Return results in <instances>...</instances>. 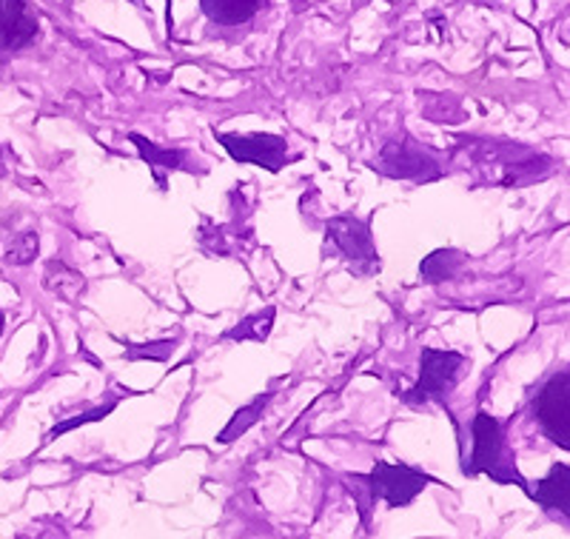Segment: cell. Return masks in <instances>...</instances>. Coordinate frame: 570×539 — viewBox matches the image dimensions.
Returning <instances> with one entry per match:
<instances>
[{
	"label": "cell",
	"instance_id": "1",
	"mask_svg": "<svg viewBox=\"0 0 570 539\" xmlns=\"http://www.w3.org/2000/svg\"><path fill=\"white\" fill-rule=\"evenodd\" d=\"M465 474H488L497 482H517L519 488H528L513 465L505 431L491 414H476L473 420V457L465 462Z\"/></svg>",
	"mask_w": 570,
	"mask_h": 539
},
{
	"label": "cell",
	"instance_id": "2",
	"mask_svg": "<svg viewBox=\"0 0 570 539\" xmlns=\"http://www.w3.org/2000/svg\"><path fill=\"white\" fill-rule=\"evenodd\" d=\"M533 414L559 449L570 451V378L568 371L553 374L533 396Z\"/></svg>",
	"mask_w": 570,
	"mask_h": 539
},
{
	"label": "cell",
	"instance_id": "3",
	"mask_svg": "<svg viewBox=\"0 0 570 539\" xmlns=\"http://www.w3.org/2000/svg\"><path fill=\"white\" fill-rule=\"evenodd\" d=\"M368 491L374 500H385L391 508H402L414 502L422 494V488L431 482V477L416 471L411 465H391V462H380V465L365 477Z\"/></svg>",
	"mask_w": 570,
	"mask_h": 539
},
{
	"label": "cell",
	"instance_id": "4",
	"mask_svg": "<svg viewBox=\"0 0 570 539\" xmlns=\"http://www.w3.org/2000/svg\"><path fill=\"white\" fill-rule=\"evenodd\" d=\"M328 243L360 274H374L380 268L374 241H371V228L363 220H356V217H337V220H331Z\"/></svg>",
	"mask_w": 570,
	"mask_h": 539
},
{
	"label": "cell",
	"instance_id": "5",
	"mask_svg": "<svg viewBox=\"0 0 570 539\" xmlns=\"http://www.w3.org/2000/svg\"><path fill=\"white\" fill-rule=\"evenodd\" d=\"M237 163H254L268 171H279L285 163V137L279 135H217Z\"/></svg>",
	"mask_w": 570,
	"mask_h": 539
},
{
	"label": "cell",
	"instance_id": "6",
	"mask_svg": "<svg viewBox=\"0 0 570 539\" xmlns=\"http://www.w3.org/2000/svg\"><path fill=\"white\" fill-rule=\"evenodd\" d=\"M465 365V357L456 351H422L420 383H416V396L422 400H442L448 391L456 385L460 369Z\"/></svg>",
	"mask_w": 570,
	"mask_h": 539
},
{
	"label": "cell",
	"instance_id": "7",
	"mask_svg": "<svg viewBox=\"0 0 570 539\" xmlns=\"http://www.w3.org/2000/svg\"><path fill=\"white\" fill-rule=\"evenodd\" d=\"M380 171L389 177H409V180H434L440 175L436 163L414 149V144H389L380 157Z\"/></svg>",
	"mask_w": 570,
	"mask_h": 539
},
{
	"label": "cell",
	"instance_id": "8",
	"mask_svg": "<svg viewBox=\"0 0 570 539\" xmlns=\"http://www.w3.org/2000/svg\"><path fill=\"white\" fill-rule=\"evenodd\" d=\"M38 35V20L27 12L23 0H0V46L20 49Z\"/></svg>",
	"mask_w": 570,
	"mask_h": 539
},
{
	"label": "cell",
	"instance_id": "9",
	"mask_svg": "<svg viewBox=\"0 0 570 539\" xmlns=\"http://www.w3.org/2000/svg\"><path fill=\"white\" fill-rule=\"evenodd\" d=\"M533 500L544 508V511H559L562 517L570 513V468L564 462L551 468V474L537 482L531 491Z\"/></svg>",
	"mask_w": 570,
	"mask_h": 539
},
{
	"label": "cell",
	"instance_id": "10",
	"mask_svg": "<svg viewBox=\"0 0 570 539\" xmlns=\"http://www.w3.org/2000/svg\"><path fill=\"white\" fill-rule=\"evenodd\" d=\"M266 0H200L203 12L212 20L223 23V27H237V23H246L254 14L263 9Z\"/></svg>",
	"mask_w": 570,
	"mask_h": 539
},
{
	"label": "cell",
	"instance_id": "11",
	"mask_svg": "<svg viewBox=\"0 0 570 539\" xmlns=\"http://www.w3.org/2000/svg\"><path fill=\"white\" fill-rule=\"evenodd\" d=\"M43 283L49 292L60 294V297H66V300H75L86 288V280L80 277L78 272H71L69 266H63V263H55V261L46 266Z\"/></svg>",
	"mask_w": 570,
	"mask_h": 539
},
{
	"label": "cell",
	"instance_id": "12",
	"mask_svg": "<svg viewBox=\"0 0 570 539\" xmlns=\"http://www.w3.org/2000/svg\"><path fill=\"white\" fill-rule=\"evenodd\" d=\"M462 263V254L456 248H440V252L428 254L422 261V277L428 283H440V280L451 277L456 272V266Z\"/></svg>",
	"mask_w": 570,
	"mask_h": 539
},
{
	"label": "cell",
	"instance_id": "13",
	"mask_svg": "<svg viewBox=\"0 0 570 539\" xmlns=\"http://www.w3.org/2000/svg\"><path fill=\"white\" fill-rule=\"evenodd\" d=\"M268 403H272V394L257 396V400H254L252 405H246V409H243L240 414H234V420L226 425V431H223V434L217 437V440H220V442H232V440H237V437H240V434H246V431L252 429L254 423H257L259 414L266 411Z\"/></svg>",
	"mask_w": 570,
	"mask_h": 539
},
{
	"label": "cell",
	"instance_id": "14",
	"mask_svg": "<svg viewBox=\"0 0 570 539\" xmlns=\"http://www.w3.org/2000/svg\"><path fill=\"white\" fill-rule=\"evenodd\" d=\"M131 144L140 149L142 160L155 166V175H157V180H160V183H163L160 166H171V169H180V166H183V151H160L155 144H146L140 135H131Z\"/></svg>",
	"mask_w": 570,
	"mask_h": 539
},
{
	"label": "cell",
	"instance_id": "15",
	"mask_svg": "<svg viewBox=\"0 0 570 539\" xmlns=\"http://www.w3.org/2000/svg\"><path fill=\"white\" fill-rule=\"evenodd\" d=\"M274 323V308H266L263 314H252V317L243 320L237 329L226 334L228 340H266L268 332H272Z\"/></svg>",
	"mask_w": 570,
	"mask_h": 539
},
{
	"label": "cell",
	"instance_id": "16",
	"mask_svg": "<svg viewBox=\"0 0 570 539\" xmlns=\"http://www.w3.org/2000/svg\"><path fill=\"white\" fill-rule=\"evenodd\" d=\"M35 254H38V234H23L18 243H14L12 252L7 254L9 263H29L35 261Z\"/></svg>",
	"mask_w": 570,
	"mask_h": 539
},
{
	"label": "cell",
	"instance_id": "17",
	"mask_svg": "<svg viewBox=\"0 0 570 539\" xmlns=\"http://www.w3.org/2000/svg\"><path fill=\"white\" fill-rule=\"evenodd\" d=\"M171 349H175V343H163L160 349H149V345H142V349H131V354H135V357H140V354H149V357L163 360Z\"/></svg>",
	"mask_w": 570,
	"mask_h": 539
},
{
	"label": "cell",
	"instance_id": "18",
	"mask_svg": "<svg viewBox=\"0 0 570 539\" xmlns=\"http://www.w3.org/2000/svg\"><path fill=\"white\" fill-rule=\"evenodd\" d=\"M0 332H3V314H0Z\"/></svg>",
	"mask_w": 570,
	"mask_h": 539
},
{
	"label": "cell",
	"instance_id": "19",
	"mask_svg": "<svg viewBox=\"0 0 570 539\" xmlns=\"http://www.w3.org/2000/svg\"><path fill=\"white\" fill-rule=\"evenodd\" d=\"M0 171H3V166H0Z\"/></svg>",
	"mask_w": 570,
	"mask_h": 539
}]
</instances>
